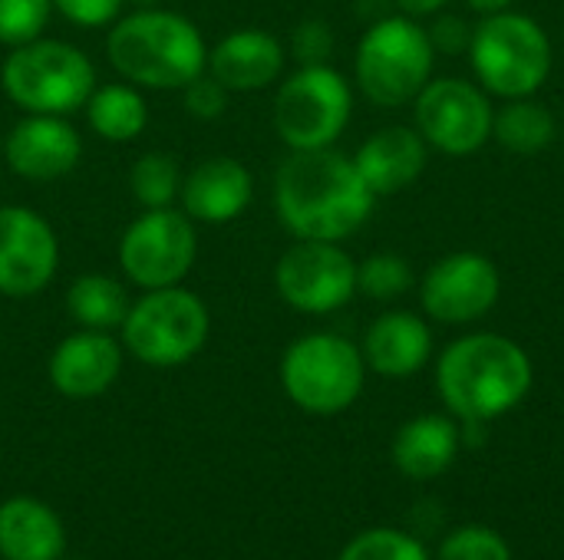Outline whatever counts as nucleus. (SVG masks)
<instances>
[{
	"label": "nucleus",
	"instance_id": "obj_3",
	"mask_svg": "<svg viewBox=\"0 0 564 560\" xmlns=\"http://www.w3.org/2000/svg\"><path fill=\"white\" fill-rule=\"evenodd\" d=\"M112 69L139 89H182L208 69L202 30L175 10H135L106 36Z\"/></svg>",
	"mask_w": 564,
	"mask_h": 560
},
{
	"label": "nucleus",
	"instance_id": "obj_17",
	"mask_svg": "<svg viewBox=\"0 0 564 560\" xmlns=\"http://www.w3.org/2000/svg\"><path fill=\"white\" fill-rule=\"evenodd\" d=\"M182 211L198 224H228L241 218L254 198L251 172L231 155L202 158L182 178Z\"/></svg>",
	"mask_w": 564,
	"mask_h": 560
},
{
	"label": "nucleus",
	"instance_id": "obj_35",
	"mask_svg": "<svg viewBox=\"0 0 564 560\" xmlns=\"http://www.w3.org/2000/svg\"><path fill=\"white\" fill-rule=\"evenodd\" d=\"M410 17H423V13H436V10H443L449 0H397Z\"/></svg>",
	"mask_w": 564,
	"mask_h": 560
},
{
	"label": "nucleus",
	"instance_id": "obj_27",
	"mask_svg": "<svg viewBox=\"0 0 564 560\" xmlns=\"http://www.w3.org/2000/svg\"><path fill=\"white\" fill-rule=\"evenodd\" d=\"M413 284V271L400 254H370L364 264H357V290H364L373 300H393L406 294Z\"/></svg>",
	"mask_w": 564,
	"mask_h": 560
},
{
	"label": "nucleus",
	"instance_id": "obj_31",
	"mask_svg": "<svg viewBox=\"0 0 564 560\" xmlns=\"http://www.w3.org/2000/svg\"><path fill=\"white\" fill-rule=\"evenodd\" d=\"M228 89L205 69L202 76H195L188 86H182V102L188 109V116L202 119V122H212V119H221L225 109H228Z\"/></svg>",
	"mask_w": 564,
	"mask_h": 560
},
{
	"label": "nucleus",
	"instance_id": "obj_26",
	"mask_svg": "<svg viewBox=\"0 0 564 560\" xmlns=\"http://www.w3.org/2000/svg\"><path fill=\"white\" fill-rule=\"evenodd\" d=\"M182 168L169 152H145L129 172V191L142 208H169L182 191Z\"/></svg>",
	"mask_w": 564,
	"mask_h": 560
},
{
	"label": "nucleus",
	"instance_id": "obj_14",
	"mask_svg": "<svg viewBox=\"0 0 564 560\" xmlns=\"http://www.w3.org/2000/svg\"><path fill=\"white\" fill-rule=\"evenodd\" d=\"M502 281L489 257L459 251L436 261L423 277V310L440 323H473L499 300Z\"/></svg>",
	"mask_w": 564,
	"mask_h": 560
},
{
	"label": "nucleus",
	"instance_id": "obj_37",
	"mask_svg": "<svg viewBox=\"0 0 564 560\" xmlns=\"http://www.w3.org/2000/svg\"><path fill=\"white\" fill-rule=\"evenodd\" d=\"M0 152H3V132H0Z\"/></svg>",
	"mask_w": 564,
	"mask_h": 560
},
{
	"label": "nucleus",
	"instance_id": "obj_20",
	"mask_svg": "<svg viewBox=\"0 0 564 560\" xmlns=\"http://www.w3.org/2000/svg\"><path fill=\"white\" fill-rule=\"evenodd\" d=\"M430 353H433V333L426 320H420L410 310H393L377 317L364 337V363H370L373 373L390 380L420 373Z\"/></svg>",
	"mask_w": 564,
	"mask_h": 560
},
{
	"label": "nucleus",
	"instance_id": "obj_33",
	"mask_svg": "<svg viewBox=\"0 0 564 560\" xmlns=\"http://www.w3.org/2000/svg\"><path fill=\"white\" fill-rule=\"evenodd\" d=\"M126 0H53V10H59L76 26H109L119 20Z\"/></svg>",
	"mask_w": 564,
	"mask_h": 560
},
{
	"label": "nucleus",
	"instance_id": "obj_24",
	"mask_svg": "<svg viewBox=\"0 0 564 560\" xmlns=\"http://www.w3.org/2000/svg\"><path fill=\"white\" fill-rule=\"evenodd\" d=\"M132 300L126 284L109 274H83L66 290V314L83 330H119Z\"/></svg>",
	"mask_w": 564,
	"mask_h": 560
},
{
	"label": "nucleus",
	"instance_id": "obj_25",
	"mask_svg": "<svg viewBox=\"0 0 564 560\" xmlns=\"http://www.w3.org/2000/svg\"><path fill=\"white\" fill-rule=\"evenodd\" d=\"M492 135L502 149L516 155H535L552 145L555 119L542 102H532L529 96H522L492 116Z\"/></svg>",
	"mask_w": 564,
	"mask_h": 560
},
{
	"label": "nucleus",
	"instance_id": "obj_32",
	"mask_svg": "<svg viewBox=\"0 0 564 560\" xmlns=\"http://www.w3.org/2000/svg\"><path fill=\"white\" fill-rule=\"evenodd\" d=\"M291 53L301 66H321L334 53V33L324 20H304L291 36Z\"/></svg>",
	"mask_w": 564,
	"mask_h": 560
},
{
	"label": "nucleus",
	"instance_id": "obj_5",
	"mask_svg": "<svg viewBox=\"0 0 564 560\" xmlns=\"http://www.w3.org/2000/svg\"><path fill=\"white\" fill-rule=\"evenodd\" d=\"M122 347L145 366H182L202 353L212 333V314L205 300L185 287L145 290L132 300L122 327Z\"/></svg>",
	"mask_w": 564,
	"mask_h": 560
},
{
	"label": "nucleus",
	"instance_id": "obj_29",
	"mask_svg": "<svg viewBox=\"0 0 564 560\" xmlns=\"http://www.w3.org/2000/svg\"><path fill=\"white\" fill-rule=\"evenodd\" d=\"M340 560H430L423 545H416L413 538L400 535V531H390V528H377V531H367L360 538H354Z\"/></svg>",
	"mask_w": 564,
	"mask_h": 560
},
{
	"label": "nucleus",
	"instance_id": "obj_10",
	"mask_svg": "<svg viewBox=\"0 0 564 560\" xmlns=\"http://www.w3.org/2000/svg\"><path fill=\"white\" fill-rule=\"evenodd\" d=\"M198 254L195 221L178 208H145L119 238V267L142 287H175L188 277Z\"/></svg>",
	"mask_w": 564,
	"mask_h": 560
},
{
	"label": "nucleus",
	"instance_id": "obj_1",
	"mask_svg": "<svg viewBox=\"0 0 564 560\" xmlns=\"http://www.w3.org/2000/svg\"><path fill=\"white\" fill-rule=\"evenodd\" d=\"M377 195L354 158L330 149L291 152L274 175L278 221L297 241H344L373 211Z\"/></svg>",
	"mask_w": 564,
	"mask_h": 560
},
{
	"label": "nucleus",
	"instance_id": "obj_13",
	"mask_svg": "<svg viewBox=\"0 0 564 560\" xmlns=\"http://www.w3.org/2000/svg\"><path fill=\"white\" fill-rule=\"evenodd\" d=\"M59 267L53 224L26 205H0V294L10 300L36 297Z\"/></svg>",
	"mask_w": 564,
	"mask_h": 560
},
{
	"label": "nucleus",
	"instance_id": "obj_8",
	"mask_svg": "<svg viewBox=\"0 0 564 560\" xmlns=\"http://www.w3.org/2000/svg\"><path fill=\"white\" fill-rule=\"evenodd\" d=\"M281 386L304 413H344L364 389V353L337 333H307L284 350Z\"/></svg>",
	"mask_w": 564,
	"mask_h": 560
},
{
	"label": "nucleus",
	"instance_id": "obj_36",
	"mask_svg": "<svg viewBox=\"0 0 564 560\" xmlns=\"http://www.w3.org/2000/svg\"><path fill=\"white\" fill-rule=\"evenodd\" d=\"M512 3H516V0H469V7L479 10V13H486V17H489V13H502V10H509Z\"/></svg>",
	"mask_w": 564,
	"mask_h": 560
},
{
	"label": "nucleus",
	"instance_id": "obj_19",
	"mask_svg": "<svg viewBox=\"0 0 564 560\" xmlns=\"http://www.w3.org/2000/svg\"><path fill=\"white\" fill-rule=\"evenodd\" d=\"M354 165L373 195H397L420 178L426 165V139L420 129L387 125L360 145Z\"/></svg>",
	"mask_w": 564,
	"mask_h": 560
},
{
	"label": "nucleus",
	"instance_id": "obj_12",
	"mask_svg": "<svg viewBox=\"0 0 564 560\" xmlns=\"http://www.w3.org/2000/svg\"><path fill=\"white\" fill-rule=\"evenodd\" d=\"M489 96L466 79H430L416 96L420 135L446 155H473L492 135Z\"/></svg>",
	"mask_w": 564,
	"mask_h": 560
},
{
	"label": "nucleus",
	"instance_id": "obj_18",
	"mask_svg": "<svg viewBox=\"0 0 564 560\" xmlns=\"http://www.w3.org/2000/svg\"><path fill=\"white\" fill-rule=\"evenodd\" d=\"M284 43L258 26L235 30L208 50V73L228 92H258L284 73Z\"/></svg>",
	"mask_w": 564,
	"mask_h": 560
},
{
	"label": "nucleus",
	"instance_id": "obj_9",
	"mask_svg": "<svg viewBox=\"0 0 564 560\" xmlns=\"http://www.w3.org/2000/svg\"><path fill=\"white\" fill-rule=\"evenodd\" d=\"M350 109L354 92L337 69L327 63L301 66L274 96V129L291 152L330 149L344 135Z\"/></svg>",
	"mask_w": 564,
	"mask_h": 560
},
{
	"label": "nucleus",
	"instance_id": "obj_7",
	"mask_svg": "<svg viewBox=\"0 0 564 560\" xmlns=\"http://www.w3.org/2000/svg\"><path fill=\"white\" fill-rule=\"evenodd\" d=\"M433 40L410 17L377 20L357 46V83L377 106H403L433 76Z\"/></svg>",
	"mask_w": 564,
	"mask_h": 560
},
{
	"label": "nucleus",
	"instance_id": "obj_15",
	"mask_svg": "<svg viewBox=\"0 0 564 560\" xmlns=\"http://www.w3.org/2000/svg\"><path fill=\"white\" fill-rule=\"evenodd\" d=\"M83 139L66 116L26 112L3 135V158L26 182H56L79 165Z\"/></svg>",
	"mask_w": 564,
	"mask_h": 560
},
{
	"label": "nucleus",
	"instance_id": "obj_28",
	"mask_svg": "<svg viewBox=\"0 0 564 560\" xmlns=\"http://www.w3.org/2000/svg\"><path fill=\"white\" fill-rule=\"evenodd\" d=\"M53 0H0V43L20 46L43 36Z\"/></svg>",
	"mask_w": 564,
	"mask_h": 560
},
{
	"label": "nucleus",
	"instance_id": "obj_30",
	"mask_svg": "<svg viewBox=\"0 0 564 560\" xmlns=\"http://www.w3.org/2000/svg\"><path fill=\"white\" fill-rule=\"evenodd\" d=\"M440 560H512L509 545L489 528H463L446 538Z\"/></svg>",
	"mask_w": 564,
	"mask_h": 560
},
{
	"label": "nucleus",
	"instance_id": "obj_22",
	"mask_svg": "<svg viewBox=\"0 0 564 560\" xmlns=\"http://www.w3.org/2000/svg\"><path fill=\"white\" fill-rule=\"evenodd\" d=\"M459 452V429L446 416H420L397 432L393 459L397 469L410 479H436L443 475Z\"/></svg>",
	"mask_w": 564,
	"mask_h": 560
},
{
	"label": "nucleus",
	"instance_id": "obj_4",
	"mask_svg": "<svg viewBox=\"0 0 564 560\" xmlns=\"http://www.w3.org/2000/svg\"><path fill=\"white\" fill-rule=\"evenodd\" d=\"M0 86L23 112L69 116L86 106L89 92L96 89V66L66 40L36 36L30 43L10 46V56L0 66Z\"/></svg>",
	"mask_w": 564,
	"mask_h": 560
},
{
	"label": "nucleus",
	"instance_id": "obj_16",
	"mask_svg": "<svg viewBox=\"0 0 564 560\" xmlns=\"http://www.w3.org/2000/svg\"><path fill=\"white\" fill-rule=\"evenodd\" d=\"M122 373V343L106 330H76L50 353V383L66 399H96Z\"/></svg>",
	"mask_w": 564,
	"mask_h": 560
},
{
	"label": "nucleus",
	"instance_id": "obj_34",
	"mask_svg": "<svg viewBox=\"0 0 564 560\" xmlns=\"http://www.w3.org/2000/svg\"><path fill=\"white\" fill-rule=\"evenodd\" d=\"M430 40H433V50H443V53H459L469 46L473 40V30L466 26V20L459 17H440L433 30H426Z\"/></svg>",
	"mask_w": 564,
	"mask_h": 560
},
{
	"label": "nucleus",
	"instance_id": "obj_21",
	"mask_svg": "<svg viewBox=\"0 0 564 560\" xmlns=\"http://www.w3.org/2000/svg\"><path fill=\"white\" fill-rule=\"evenodd\" d=\"M66 535L43 502L10 498L0 505V558L3 560H56Z\"/></svg>",
	"mask_w": 564,
	"mask_h": 560
},
{
	"label": "nucleus",
	"instance_id": "obj_6",
	"mask_svg": "<svg viewBox=\"0 0 564 560\" xmlns=\"http://www.w3.org/2000/svg\"><path fill=\"white\" fill-rule=\"evenodd\" d=\"M479 83L506 99H522L542 89L552 69V43L525 13H489L469 40Z\"/></svg>",
	"mask_w": 564,
	"mask_h": 560
},
{
	"label": "nucleus",
	"instance_id": "obj_2",
	"mask_svg": "<svg viewBox=\"0 0 564 560\" xmlns=\"http://www.w3.org/2000/svg\"><path fill=\"white\" fill-rule=\"evenodd\" d=\"M443 403L463 422H489L516 409L532 386L525 350L499 333H469L446 347L436 366Z\"/></svg>",
	"mask_w": 564,
	"mask_h": 560
},
{
	"label": "nucleus",
	"instance_id": "obj_23",
	"mask_svg": "<svg viewBox=\"0 0 564 560\" xmlns=\"http://www.w3.org/2000/svg\"><path fill=\"white\" fill-rule=\"evenodd\" d=\"M86 122L89 129L112 145H126L139 139L149 125V106L132 83H106L96 86L86 99Z\"/></svg>",
	"mask_w": 564,
	"mask_h": 560
},
{
	"label": "nucleus",
	"instance_id": "obj_11",
	"mask_svg": "<svg viewBox=\"0 0 564 560\" xmlns=\"http://www.w3.org/2000/svg\"><path fill=\"white\" fill-rule=\"evenodd\" d=\"M274 287L301 314H334L357 294V264L337 241H297L281 254Z\"/></svg>",
	"mask_w": 564,
	"mask_h": 560
}]
</instances>
